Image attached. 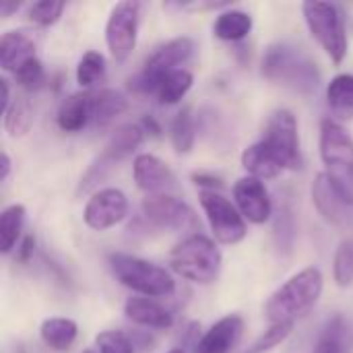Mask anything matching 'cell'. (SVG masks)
<instances>
[{
  "mask_svg": "<svg viewBox=\"0 0 353 353\" xmlns=\"http://www.w3.org/2000/svg\"><path fill=\"white\" fill-rule=\"evenodd\" d=\"M261 72L267 81L300 95H314L323 83L316 62L290 41H275L265 50Z\"/></svg>",
  "mask_w": 353,
  "mask_h": 353,
  "instance_id": "1",
  "label": "cell"
},
{
  "mask_svg": "<svg viewBox=\"0 0 353 353\" xmlns=\"http://www.w3.org/2000/svg\"><path fill=\"white\" fill-rule=\"evenodd\" d=\"M325 275L319 267H306L279 285L265 304V319L269 325L294 323L304 316L323 296Z\"/></svg>",
  "mask_w": 353,
  "mask_h": 353,
  "instance_id": "2",
  "label": "cell"
},
{
  "mask_svg": "<svg viewBox=\"0 0 353 353\" xmlns=\"http://www.w3.org/2000/svg\"><path fill=\"white\" fill-rule=\"evenodd\" d=\"M321 159L325 174L353 207V137L333 118L321 122Z\"/></svg>",
  "mask_w": 353,
  "mask_h": 353,
  "instance_id": "3",
  "label": "cell"
},
{
  "mask_svg": "<svg viewBox=\"0 0 353 353\" xmlns=\"http://www.w3.org/2000/svg\"><path fill=\"white\" fill-rule=\"evenodd\" d=\"M221 250L215 240L205 234H190L178 242L170 252V267L176 275L186 281L209 285L221 271Z\"/></svg>",
  "mask_w": 353,
  "mask_h": 353,
  "instance_id": "4",
  "label": "cell"
},
{
  "mask_svg": "<svg viewBox=\"0 0 353 353\" xmlns=\"http://www.w3.org/2000/svg\"><path fill=\"white\" fill-rule=\"evenodd\" d=\"M108 263L116 281H120L124 288L139 294L141 298H170L176 292V281L172 273L151 261L126 252H112Z\"/></svg>",
  "mask_w": 353,
  "mask_h": 353,
  "instance_id": "5",
  "label": "cell"
},
{
  "mask_svg": "<svg viewBox=\"0 0 353 353\" xmlns=\"http://www.w3.org/2000/svg\"><path fill=\"white\" fill-rule=\"evenodd\" d=\"M192 54H194V41L190 37H186V35L174 37V39L161 43L147 58L143 68L128 79L130 93L141 95V97L155 95L159 83L163 81V77L170 74L172 70L182 68V64L188 62Z\"/></svg>",
  "mask_w": 353,
  "mask_h": 353,
  "instance_id": "6",
  "label": "cell"
},
{
  "mask_svg": "<svg viewBox=\"0 0 353 353\" xmlns=\"http://www.w3.org/2000/svg\"><path fill=\"white\" fill-rule=\"evenodd\" d=\"M302 14L310 35L325 50L333 64H341L347 58V27L345 17L337 4L331 2H304Z\"/></svg>",
  "mask_w": 353,
  "mask_h": 353,
  "instance_id": "7",
  "label": "cell"
},
{
  "mask_svg": "<svg viewBox=\"0 0 353 353\" xmlns=\"http://www.w3.org/2000/svg\"><path fill=\"white\" fill-rule=\"evenodd\" d=\"M261 143L273 155V159L281 165L283 172L302 168L298 120L292 110L279 108L271 112V116L267 118Z\"/></svg>",
  "mask_w": 353,
  "mask_h": 353,
  "instance_id": "8",
  "label": "cell"
},
{
  "mask_svg": "<svg viewBox=\"0 0 353 353\" xmlns=\"http://www.w3.org/2000/svg\"><path fill=\"white\" fill-rule=\"evenodd\" d=\"M201 207L209 221L215 242L223 246H236L248 236V225L236 203L225 199L221 192H201Z\"/></svg>",
  "mask_w": 353,
  "mask_h": 353,
  "instance_id": "9",
  "label": "cell"
},
{
  "mask_svg": "<svg viewBox=\"0 0 353 353\" xmlns=\"http://www.w3.org/2000/svg\"><path fill=\"white\" fill-rule=\"evenodd\" d=\"M141 209H143L145 219L159 230L196 232L201 225L196 211L186 201L174 194H149L143 199Z\"/></svg>",
  "mask_w": 353,
  "mask_h": 353,
  "instance_id": "10",
  "label": "cell"
},
{
  "mask_svg": "<svg viewBox=\"0 0 353 353\" xmlns=\"http://www.w3.org/2000/svg\"><path fill=\"white\" fill-rule=\"evenodd\" d=\"M141 4L124 0L112 6L105 23V46L116 62H124L137 48Z\"/></svg>",
  "mask_w": 353,
  "mask_h": 353,
  "instance_id": "11",
  "label": "cell"
},
{
  "mask_svg": "<svg viewBox=\"0 0 353 353\" xmlns=\"http://www.w3.org/2000/svg\"><path fill=\"white\" fill-rule=\"evenodd\" d=\"M128 215V199L120 188H97L85 203L83 221L89 230L105 232L122 223Z\"/></svg>",
  "mask_w": 353,
  "mask_h": 353,
  "instance_id": "12",
  "label": "cell"
},
{
  "mask_svg": "<svg viewBox=\"0 0 353 353\" xmlns=\"http://www.w3.org/2000/svg\"><path fill=\"white\" fill-rule=\"evenodd\" d=\"M232 194H234V203H236L238 211L242 213V217L248 223L263 225L271 219L273 201H271V194L263 180L254 178V176H242L236 180Z\"/></svg>",
  "mask_w": 353,
  "mask_h": 353,
  "instance_id": "13",
  "label": "cell"
},
{
  "mask_svg": "<svg viewBox=\"0 0 353 353\" xmlns=\"http://www.w3.org/2000/svg\"><path fill=\"white\" fill-rule=\"evenodd\" d=\"M132 176L139 190L149 194H172L180 188L174 170L153 153H139L132 161Z\"/></svg>",
  "mask_w": 353,
  "mask_h": 353,
  "instance_id": "14",
  "label": "cell"
},
{
  "mask_svg": "<svg viewBox=\"0 0 353 353\" xmlns=\"http://www.w3.org/2000/svg\"><path fill=\"white\" fill-rule=\"evenodd\" d=\"M312 203L319 211V215L335 225V228H350L353 221L352 205H347L343 201V196L337 192V188L333 186V182L329 180V176L325 172L314 176L312 182Z\"/></svg>",
  "mask_w": 353,
  "mask_h": 353,
  "instance_id": "15",
  "label": "cell"
},
{
  "mask_svg": "<svg viewBox=\"0 0 353 353\" xmlns=\"http://www.w3.org/2000/svg\"><path fill=\"white\" fill-rule=\"evenodd\" d=\"M242 333L244 319L240 314H228L192 345V353H232L240 343Z\"/></svg>",
  "mask_w": 353,
  "mask_h": 353,
  "instance_id": "16",
  "label": "cell"
},
{
  "mask_svg": "<svg viewBox=\"0 0 353 353\" xmlns=\"http://www.w3.org/2000/svg\"><path fill=\"white\" fill-rule=\"evenodd\" d=\"M93 120V91H79L68 95L56 116V124L62 132L74 134L87 128Z\"/></svg>",
  "mask_w": 353,
  "mask_h": 353,
  "instance_id": "17",
  "label": "cell"
},
{
  "mask_svg": "<svg viewBox=\"0 0 353 353\" xmlns=\"http://www.w3.org/2000/svg\"><path fill=\"white\" fill-rule=\"evenodd\" d=\"M124 314L130 323L147 329L165 331L174 327V314L153 298H128L124 302Z\"/></svg>",
  "mask_w": 353,
  "mask_h": 353,
  "instance_id": "18",
  "label": "cell"
},
{
  "mask_svg": "<svg viewBox=\"0 0 353 353\" xmlns=\"http://www.w3.org/2000/svg\"><path fill=\"white\" fill-rule=\"evenodd\" d=\"M145 141V130L141 128V124H120L116 130H112V134L108 137L105 145H103V153L99 155L101 159H105L110 165L130 157Z\"/></svg>",
  "mask_w": 353,
  "mask_h": 353,
  "instance_id": "19",
  "label": "cell"
},
{
  "mask_svg": "<svg viewBox=\"0 0 353 353\" xmlns=\"http://www.w3.org/2000/svg\"><path fill=\"white\" fill-rule=\"evenodd\" d=\"M31 58H35V41L25 31H6L0 37V66L4 72L14 74Z\"/></svg>",
  "mask_w": 353,
  "mask_h": 353,
  "instance_id": "20",
  "label": "cell"
},
{
  "mask_svg": "<svg viewBox=\"0 0 353 353\" xmlns=\"http://www.w3.org/2000/svg\"><path fill=\"white\" fill-rule=\"evenodd\" d=\"M353 347V329L345 316L335 314L319 333L312 353H350Z\"/></svg>",
  "mask_w": 353,
  "mask_h": 353,
  "instance_id": "21",
  "label": "cell"
},
{
  "mask_svg": "<svg viewBox=\"0 0 353 353\" xmlns=\"http://www.w3.org/2000/svg\"><path fill=\"white\" fill-rule=\"evenodd\" d=\"M77 335H79V325L72 319H64V316L46 319L39 327V337L43 345L50 347L52 352H68L74 345Z\"/></svg>",
  "mask_w": 353,
  "mask_h": 353,
  "instance_id": "22",
  "label": "cell"
},
{
  "mask_svg": "<svg viewBox=\"0 0 353 353\" xmlns=\"http://www.w3.org/2000/svg\"><path fill=\"white\" fill-rule=\"evenodd\" d=\"M327 108L335 116L333 120H352L353 118V74L341 72L331 79L327 85Z\"/></svg>",
  "mask_w": 353,
  "mask_h": 353,
  "instance_id": "23",
  "label": "cell"
},
{
  "mask_svg": "<svg viewBox=\"0 0 353 353\" xmlns=\"http://www.w3.org/2000/svg\"><path fill=\"white\" fill-rule=\"evenodd\" d=\"M252 17L238 8H225L217 14L213 23V35L221 41H242L252 31Z\"/></svg>",
  "mask_w": 353,
  "mask_h": 353,
  "instance_id": "24",
  "label": "cell"
},
{
  "mask_svg": "<svg viewBox=\"0 0 353 353\" xmlns=\"http://www.w3.org/2000/svg\"><path fill=\"white\" fill-rule=\"evenodd\" d=\"M128 110V99L124 93L116 89H99L93 93V120L91 124L95 128L110 126L118 116H122Z\"/></svg>",
  "mask_w": 353,
  "mask_h": 353,
  "instance_id": "25",
  "label": "cell"
},
{
  "mask_svg": "<svg viewBox=\"0 0 353 353\" xmlns=\"http://www.w3.org/2000/svg\"><path fill=\"white\" fill-rule=\"evenodd\" d=\"M242 168L246 170V176H254L259 180H273L283 174L281 165L273 159V155L263 147V143H254L248 149L242 151Z\"/></svg>",
  "mask_w": 353,
  "mask_h": 353,
  "instance_id": "26",
  "label": "cell"
},
{
  "mask_svg": "<svg viewBox=\"0 0 353 353\" xmlns=\"http://www.w3.org/2000/svg\"><path fill=\"white\" fill-rule=\"evenodd\" d=\"M27 219V209L21 203H12L2 209L0 213V250L2 254H10L14 246L23 240V228Z\"/></svg>",
  "mask_w": 353,
  "mask_h": 353,
  "instance_id": "27",
  "label": "cell"
},
{
  "mask_svg": "<svg viewBox=\"0 0 353 353\" xmlns=\"http://www.w3.org/2000/svg\"><path fill=\"white\" fill-rule=\"evenodd\" d=\"M192 83H194V77L190 70H186V68L172 70L159 83L155 97L161 105H176L188 95V91L192 89Z\"/></svg>",
  "mask_w": 353,
  "mask_h": 353,
  "instance_id": "28",
  "label": "cell"
},
{
  "mask_svg": "<svg viewBox=\"0 0 353 353\" xmlns=\"http://www.w3.org/2000/svg\"><path fill=\"white\" fill-rule=\"evenodd\" d=\"M170 141L178 155H188L194 149L196 124L190 108H182L170 124Z\"/></svg>",
  "mask_w": 353,
  "mask_h": 353,
  "instance_id": "29",
  "label": "cell"
},
{
  "mask_svg": "<svg viewBox=\"0 0 353 353\" xmlns=\"http://www.w3.org/2000/svg\"><path fill=\"white\" fill-rule=\"evenodd\" d=\"M2 126L6 130V134L12 137V139H21L31 130V126H33V108H31L27 97L19 95V97L12 99L10 108L2 114Z\"/></svg>",
  "mask_w": 353,
  "mask_h": 353,
  "instance_id": "30",
  "label": "cell"
},
{
  "mask_svg": "<svg viewBox=\"0 0 353 353\" xmlns=\"http://www.w3.org/2000/svg\"><path fill=\"white\" fill-rule=\"evenodd\" d=\"M105 58L103 54L89 50L83 54V58L77 64V83L83 87V91H91L95 85H99L105 79Z\"/></svg>",
  "mask_w": 353,
  "mask_h": 353,
  "instance_id": "31",
  "label": "cell"
},
{
  "mask_svg": "<svg viewBox=\"0 0 353 353\" xmlns=\"http://www.w3.org/2000/svg\"><path fill=\"white\" fill-rule=\"evenodd\" d=\"M333 279L337 288L353 285V238H345L339 242L333 256Z\"/></svg>",
  "mask_w": 353,
  "mask_h": 353,
  "instance_id": "32",
  "label": "cell"
},
{
  "mask_svg": "<svg viewBox=\"0 0 353 353\" xmlns=\"http://www.w3.org/2000/svg\"><path fill=\"white\" fill-rule=\"evenodd\" d=\"M294 240H296L294 213L290 211V207H281L277 211V217H275V242H277V248L281 252L290 254L292 248H294Z\"/></svg>",
  "mask_w": 353,
  "mask_h": 353,
  "instance_id": "33",
  "label": "cell"
},
{
  "mask_svg": "<svg viewBox=\"0 0 353 353\" xmlns=\"http://www.w3.org/2000/svg\"><path fill=\"white\" fill-rule=\"evenodd\" d=\"M294 323H283V325H269V329L246 350L244 353H269L275 350L277 345H281L294 331Z\"/></svg>",
  "mask_w": 353,
  "mask_h": 353,
  "instance_id": "34",
  "label": "cell"
},
{
  "mask_svg": "<svg viewBox=\"0 0 353 353\" xmlns=\"http://www.w3.org/2000/svg\"><path fill=\"white\" fill-rule=\"evenodd\" d=\"M66 4L64 2H54V0H39L33 2L27 8V19L39 27H50L54 23H58V19L62 17Z\"/></svg>",
  "mask_w": 353,
  "mask_h": 353,
  "instance_id": "35",
  "label": "cell"
},
{
  "mask_svg": "<svg viewBox=\"0 0 353 353\" xmlns=\"http://www.w3.org/2000/svg\"><path fill=\"white\" fill-rule=\"evenodd\" d=\"M14 79H17V85L25 91H35L43 85L46 81V70H43V64L41 60L35 56L31 60H27L17 72H14Z\"/></svg>",
  "mask_w": 353,
  "mask_h": 353,
  "instance_id": "36",
  "label": "cell"
},
{
  "mask_svg": "<svg viewBox=\"0 0 353 353\" xmlns=\"http://www.w3.org/2000/svg\"><path fill=\"white\" fill-rule=\"evenodd\" d=\"M99 353H134V345L122 331H101L95 337Z\"/></svg>",
  "mask_w": 353,
  "mask_h": 353,
  "instance_id": "37",
  "label": "cell"
},
{
  "mask_svg": "<svg viewBox=\"0 0 353 353\" xmlns=\"http://www.w3.org/2000/svg\"><path fill=\"white\" fill-rule=\"evenodd\" d=\"M192 182L196 186H201V192H219L223 188V180L215 174H207V172H194Z\"/></svg>",
  "mask_w": 353,
  "mask_h": 353,
  "instance_id": "38",
  "label": "cell"
},
{
  "mask_svg": "<svg viewBox=\"0 0 353 353\" xmlns=\"http://www.w3.org/2000/svg\"><path fill=\"white\" fill-rule=\"evenodd\" d=\"M33 250H35V236L33 234H27L19 242V246H17V261L19 263H27L33 256Z\"/></svg>",
  "mask_w": 353,
  "mask_h": 353,
  "instance_id": "39",
  "label": "cell"
},
{
  "mask_svg": "<svg viewBox=\"0 0 353 353\" xmlns=\"http://www.w3.org/2000/svg\"><path fill=\"white\" fill-rule=\"evenodd\" d=\"M139 124H141V128L145 130V134H151V137H155V139L161 137V126L157 124V120H155L153 116H145Z\"/></svg>",
  "mask_w": 353,
  "mask_h": 353,
  "instance_id": "40",
  "label": "cell"
},
{
  "mask_svg": "<svg viewBox=\"0 0 353 353\" xmlns=\"http://www.w3.org/2000/svg\"><path fill=\"white\" fill-rule=\"evenodd\" d=\"M0 91H2V97H0V114H4L10 108V103H12V99H10V85H8L6 79H0Z\"/></svg>",
  "mask_w": 353,
  "mask_h": 353,
  "instance_id": "41",
  "label": "cell"
},
{
  "mask_svg": "<svg viewBox=\"0 0 353 353\" xmlns=\"http://www.w3.org/2000/svg\"><path fill=\"white\" fill-rule=\"evenodd\" d=\"M10 170H12L10 155H8L6 151H2V153H0V182H6V180H8Z\"/></svg>",
  "mask_w": 353,
  "mask_h": 353,
  "instance_id": "42",
  "label": "cell"
},
{
  "mask_svg": "<svg viewBox=\"0 0 353 353\" xmlns=\"http://www.w3.org/2000/svg\"><path fill=\"white\" fill-rule=\"evenodd\" d=\"M21 6H23L21 2H4V4H0V17L2 19H10V14L19 12Z\"/></svg>",
  "mask_w": 353,
  "mask_h": 353,
  "instance_id": "43",
  "label": "cell"
},
{
  "mask_svg": "<svg viewBox=\"0 0 353 353\" xmlns=\"http://www.w3.org/2000/svg\"><path fill=\"white\" fill-rule=\"evenodd\" d=\"M165 353H186V350H182V347H174V350H170V352Z\"/></svg>",
  "mask_w": 353,
  "mask_h": 353,
  "instance_id": "44",
  "label": "cell"
},
{
  "mask_svg": "<svg viewBox=\"0 0 353 353\" xmlns=\"http://www.w3.org/2000/svg\"><path fill=\"white\" fill-rule=\"evenodd\" d=\"M83 353H95V352H93V350H85V352H83Z\"/></svg>",
  "mask_w": 353,
  "mask_h": 353,
  "instance_id": "45",
  "label": "cell"
}]
</instances>
